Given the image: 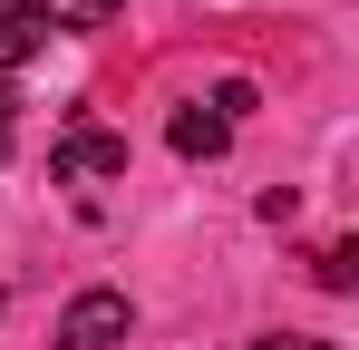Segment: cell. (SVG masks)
<instances>
[{
	"label": "cell",
	"mask_w": 359,
	"mask_h": 350,
	"mask_svg": "<svg viewBox=\"0 0 359 350\" xmlns=\"http://www.w3.org/2000/svg\"><path fill=\"white\" fill-rule=\"evenodd\" d=\"M126 331H136V302L126 292H78L59 311V331H49V350H117Z\"/></svg>",
	"instance_id": "1"
},
{
	"label": "cell",
	"mask_w": 359,
	"mask_h": 350,
	"mask_svg": "<svg viewBox=\"0 0 359 350\" xmlns=\"http://www.w3.org/2000/svg\"><path fill=\"white\" fill-rule=\"evenodd\" d=\"M49 175L78 185V195H97V185H117V175H126V136H107V127H68L59 156H49Z\"/></svg>",
	"instance_id": "2"
},
{
	"label": "cell",
	"mask_w": 359,
	"mask_h": 350,
	"mask_svg": "<svg viewBox=\"0 0 359 350\" xmlns=\"http://www.w3.org/2000/svg\"><path fill=\"white\" fill-rule=\"evenodd\" d=\"M117 10H126V0H20V20H29L39 39H49V30H68V39H88V30H107Z\"/></svg>",
	"instance_id": "3"
},
{
	"label": "cell",
	"mask_w": 359,
	"mask_h": 350,
	"mask_svg": "<svg viewBox=\"0 0 359 350\" xmlns=\"http://www.w3.org/2000/svg\"><path fill=\"white\" fill-rule=\"evenodd\" d=\"M165 136H175V156H224V146H233V127L204 108V98H194V108H175V127H165Z\"/></svg>",
	"instance_id": "4"
},
{
	"label": "cell",
	"mask_w": 359,
	"mask_h": 350,
	"mask_svg": "<svg viewBox=\"0 0 359 350\" xmlns=\"http://www.w3.org/2000/svg\"><path fill=\"white\" fill-rule=\"evenodd\" d=\"M311 283H320V292H359V243H350V233H330V243L311 253Z\"/></svg>",
	"instance_id": "5"
},
{
	"label": "cell",
	"mask_w": 359,
	"mask_h": 350,
	"mask_svg": "<svg viewBox=\"0 0 359 350\" xmlns=\"http://www.w3.org/2000/svg\"><path fill=\"white\" fill-rule=\"evenodd\" d=\"M29 58H39V30L20 20V0H0V78H10V68H29Z\"/></svg>",
	"instance_id": "6"
},
{
	"label": "cell",
	"mask_w": 359,
	"mask_h": 350,
	"mask_svg": "<svg viewBox=\"0 0 359 350\" xmlns=\"http://www.w3.org/2000/svg\"><path fill=\"white\" fill-rule=\"evenodd\" d=\"M252 350H330V341H301V331H272V341H252Z\"/></svg>",
	"instance_id": "7"
},
{
	"label": "cell",
	"mask_w": 359,
	"mask_h": 350,
	"mask_svg": "<svg viewBox=\"0 0 359 350\" xmlns=\"http://www.w3.org/2000/svg\"><path fill=\"white\" fill-rule=\"evenodd\" d=\"M0 156H10V88H0Z\"/></svg>",
	"instance_id": "8"
}]
</instances>
